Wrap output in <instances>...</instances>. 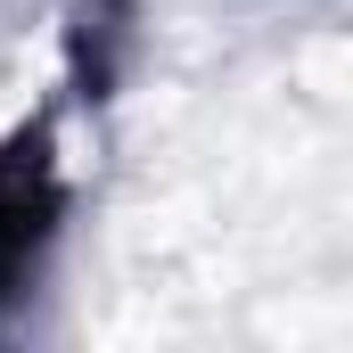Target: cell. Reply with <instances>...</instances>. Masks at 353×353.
<instances>
[{"instance_id": "1", "label": "cell", "mask_w": 353, "mask_h": 353, "mask_svg": "<svg viewBox=\"0 0 353 353\" xmlns=\"http://www.w3.org/2000/svg\"><path fill=\"white\" fill-rule=\"evenodd\" d=\"M66 157H58V115H25L0 140V329L33 304L50 247L66 230Z\"/></svg>"}]
</instances>
